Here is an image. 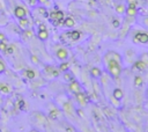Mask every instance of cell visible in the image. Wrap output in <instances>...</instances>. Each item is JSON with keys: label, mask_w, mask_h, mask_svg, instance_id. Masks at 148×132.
Returning <instances> with one entry per match:
<instances>
[{"label": "cell", "mask_w": 148, "mask_h": 132, "mask_svg": "<svg viewBox=\"0 0 148 132\" xmlns=\"http://www.w3.org/2000/svg\"><path fill=\"white\" fill-rule=\"evenodd\" d=\"M104 64L111 77L119 78L122 73V57L115 51H108L104 56Z\"/></svg>", "instance_id": "6da1fadb"}, {"label": "cell", "mask_w": 148, "mask_h": 132, "mask_svg": "<svg viewBox=\"0 0 148 132\" xmlns=\"http://www.w3.org/2000/svg\"><path fill=\"white\" fill-rule=\"evenodd\" d=\"M133 41L135 43H142V44H146L148 43V34L147 32H142V31H138L135 35H134V38Z\"/></svg>", "instance_id": "7a4b0ae2"}, {"label": "cell", "mask_w": 148, "mask_h": 132, "mask_svg": "<svg viewBox=\"0 0 148 132\" xmlns=\"http://www.w3.org/2000/svg\"><path fill=\"white\" fill-rule=\"evenodd\" d=\"M49 17H50V20L52 22L53 21H64L65 14H64V12H61V11H53L49 14Z\"/></svg>", "instance_id": "3957f363"}, {"label": "cell", "mask_w": 148, "mask_h": 132, "mask_svg": "<svg viewBox=\"0 0 148 132\" xmlns=\"http://www.w3.org/2000/svg\"><path fill=\"white\" fill-rule=\"evenodd\" d=\"M27 9L24 7H22V6H16L15 9H14V15L15 17L17 19H22V17H26L27 16Z\"/></svg>", "instance_id": "277c9868"}, {"label": "cell", "mask_w": 148, "mask_h": 132, "mask_svg": "<svg viewBox=\"0 0 148 132\" xmlns=\"http://www.w3.org/2000/svg\"><path fill=\"white\" fill-rule=\"evenodd\" d=\"M76 100L79 102L80 106L85 107L87 104V102H88V99H87V95H86L83 92H79V93H76Z\"/></svg>", "instance_id": "5b68a950"}, {"label": "cell", "mask_w": 148, "mask_h": 132, "mask_svg": "<svg viewBox=\"0 0 148 132\" xmlns=\"http://www.w3.org/2000/svg\"><path fill=\"white\" fill-rule=\"evenodd\" d=\"M56 56H57V58L60 59V60H65V59L68 58V52H67V50H66V49L60 48V49L57 50Z\"/></svg>", "instance_id": "8992f818"}, {"label": "cell", "mask_w": 148, "mask_h": 132, "mask_svg": "<svg viewBox=\"0 0 148 132\" xmlns=\"http://www.w3.org/2000/svg\"><path fill=\"white\" fill-rule=\"evenodd\" d=\"M29 24H30V21H29V19H27V17H22V19H19V27L23 29V30H26L29 28Z\"/></svg>", "instance_id": "52a82bcc"}, {"label": "cell", "mask_w": 148, "mask_h": 132, "mask_svg": "<svg viewBox=\"0 0 148 132\" xmlns=\"http://www.w3.org/2000/svg\"><path fill=\"white\" fill-rule=\"evenodd\" d=\"M44 72L50 74L52 78H56V77L59 75V70H54L53 67H51V66H46V67L44 69Z\"/></svg>", "instance_id": "ba28073f"}, {"label": "cell", "mask_w": 148, "mask_h": 132, "mask_svg": "<svg viewBox=\"0 0 148 132\" xmlns=\"http://www.w3.org/2000/svg\"><path fill=\"white\" fill-rule=\"evenodd\" d=\"M69 89L72 90V92H74V93L76 94V93L81 92V87H80V85H79V82H78V81L73 80V81L69 84Z\"/></svg>", "instance_id": "9c48e42d"}, {"label": "cell", "mask_w": 148, "mask_h": 132, "mask_svg": "<svg viewBox=\"0 0 148 132\" xmlns=\"http://www.w3.org/2000/svg\"><path fill=\"white\" fill-rule=\"evenodd\" d=\"M64 26L67 27V28H73L75 26V21H74V19L72 16H67V17H65L64 19Z\"/></svg>", "instance_id": "30bf717a"}, {"label": "cell", "mask_w": 148, "mask_h": 132, "mask_svg": "<svg viewBox=\"0 0 148 132\" xmlns=\"http://www.w3.org/2000/svg\"><path fill=\"white\" fill-rule=\"evenodd\" d=\"M112 96L115 97V99H117L118 101H120L124 97V93H123V90L120 89V88H115L113 89V93H112Z\"/></svg>", "instance_id": "8fae6325"}, {"label": "cell", "mask_w": 148, "mask_h": 132, "mask_svg": "<svg viewBox=\"0 0 148 132\" xmlns=\"http://www.w3.org/2000/svg\"><path fill=\"white\" fill-rule=\"evenodd\" d=\"M0 92H1L2 94H5V95H8V94H11L12 89L7 84H1V82H0Z\"/></svg>", "instance_id": "7c38bea8"}, {"label": "cell", "mask_w": 148, "mask_h": 132, "mask_svg": "<svg viewBox=\"0 0 148 132\" xmlns=\"http://www.w3.org/2000/svg\"><path fill=\"white\" fill-rule=\"evenodd\" d=\"M134 69L139 70V71H145L147 69V65H146V63L143 60H138V62L134 63Z\"/></svg>", "instance_id": "4fadbf2b"}, {"label": "cell", "mask_w": 148, "mask_h": 132, "mask_svg": "<svg viewBox=\"0 0 148 132\" xmlns=\"http://www.w3.org/2000/svg\"><path fill=\"white\" fill-rule=\"evenodd\" d=\"M50 118L51 119H53V121H57L59 117L61 116V112H60V110H58V109H53V110L50 111Z\"/></svg>", "instance_id": "5bb4252c"}, {"label": "cell", "mask_w": 148, "mask_h": 132, "mask_svg": "<svg viewBox=\"0 0 148 132\" xmlns=\"http://www.w3.org/2000/svg\"><path fill=\"white\" fill-rule=\"evenodd\" d=\"M125 13H126V15L127 16H134L137 15V7H133V6H127V8H126V11H125Z\"/></svg>", "instance_id": "9a60e30c"}, {"label": "cell", "mask_w": 148, "mask_h": 132, "mask_svg": "<svg viewBox=\"0 0 148 132\" xmlns=\"http://www.w3.org/2000/svg\"><path fill=\"white\" fill-rule=\"evenodd\" d=\"M90 75L93 77V78H101L102 77V71H101L98 67H93V69L90 70Z\"/></svg>", "instance_id": "2e32d148"}, {"label": "cell", "mask_w": 148, "mask_h": 132, "mask_svg": "<svg viewBox=\"0 0 148 132\" xmlns=\"http://www.w3.org/2000/svg\"><path fill=\"white\" fill-rule=\"evenodd\" d=\"M23 75H26L29 80H34L36 78V72H35L34 70H26V71L23 72Z\"/></svg>", "instance_id": "e0dca14e"}, {"label": "cell", "mask_w": 148, "mask_h": 132, "mask_svg": "<svg viewBox=\"0 0 148 132\" xmlns=\"http://www.w3.org/2000/svg\"><path fill=\"white\" fill-rule=\"evenodd\" d=\"M37 36H38V38H39L41 41H46L49 38V32L46 29H45V30H38Z\"/></svg>", "instance_id": "ac0fdd59"}, {"label": "cell", "mask_w": 148, "mask_h": 132, "mask_svg": "<svg viewBox=\"0 0 148 132\" xmlns=\"http://www.w3.org/2000/svg\"><path fill=\"white\" fill-rule=\"evenodd\" d=\"M69 37H71V41H78L81 37V32L79 30H73L69 32Z\"/></svg>", "instance_id": "d6986e66"}, {"label": "cell", "mask_w": 148, "mask_h": 132, "mask_svg": "<svg viewBox=\"0 0 148 132\" xmlns=\"http://www.w3.org/2000/svg\"><path fill=\"white\" fill-rule=\"evenodd\" d=\"M21 36H22V39H29V38H31L34 36V32H32V30L26 29V30H23Z\"/></svg>", "instance_id": "ffe728a7"}, {"label": "cell", "mask_w": 148, "mask_h": 132, "mask_svg": "<svg viewBox=\"0 0 148 132\" xmlns=\"http://www.w3.org/2000/svg\"><path fill=\"white\" fill-rule=\"evenodd\" d=\"M125 11H126V8H125V5H123V4H118V5H116V12H117V14L122 15V14H124V13H125Z\"/></svg>", "instance_id": "44dd1931"}, {"label": "cell", "mask_w": 148, "mask_h": 132, "mask_svg": "<svg viewBox=\"0 0 148 132\" xmlns=\"http://www.w3.org/2000/svg\"><path fill=\"white\" fill-rule=\"evenodd\" d=\"M142 84H143V79L140 77V75H137V77H134V86L135 87H141L142 86Z\"/></svg>", "instance_id": "7402d4cb"}, {"label": "cell", "mask_w": 148, "mask_h": 132, "mask_svg": "<svg viewBox=\"0 0 148 132\" xmlns=\"http://www.w3.org/2000/svg\"><path fill=\"white\" fill-rule=\"evenodd\" d=\"M63 108L67 114H69V115H72V114H73V107H72V104H71L69 102H66V103L64 104Z\"/></svg>", "instance_id": "603a6c76"}, {"label": "cell", "mask_w": 148, "mask_h": 132, "mask_svg": "<svg viewBox=\"0 0 148 132\" xmlns=\"http://www.w3.org/2000/svg\"><path fill=\"white\" fill-rule=\"evenodd\" d=\"M68 69H69V63H67V62L60 64V66H59V71L60 72H67Z\"/></svg>", "instance_id": "cb8c5ba5"}, {"label": "cell", "mask_w": 148, "mask_h": 132, "mask_svg": "<svg viewBox=\"0 0 148 132\" xmlns=\"http://www.w3.org/2000/svg\"><path fill=\"white\" fill-rule=\"evenodd\" d=\"M4 53H6V54H13L14 53V45H7V48H6Z\"/></svg>", "instance_id": "d4e9b609"}, {"label": "cell", "mask_w": 148, "mask_h": 132, "mask_svg": "<svg viewBox=\"0 0 148 132\" xmlns=\"http://www.w3.org/2000/svg\"><path fill=\"white\" fill-rule=\"evenodd\" d=\"M64 79L66 80L67 82H69V81L72 82V81L74 80V78H73V75H72L71 73H67V72H65V74H64Z\"/></svg>", "instance_id": "484cf974"}, {"label": "cell", "mask_w": 148, "mask_h": 132, "mask_svg": "<svg viewBox=\"0 0 148 132\" xmlns=\"http://www.w3.org/2000/svg\"><path fill=\"white\" fill-rule=\"evenodd\" d=\"M16 107H19L20 108V110H23L24 108H26V102L24 100H20L17 103H16Z\"/></svg>", "instance_id": "4316f807"}, {"label": "cell", "mask_w": 148, "mask_h": 132, "mask_svg": "<svg viewBox=\"0 0 148 132\" xmlns=\"http://www.w3.org/2000/svg\"><path fill=\"white\" fill-rule=\"evenodd\" d=\"M112 26L115 27V28H119L120 27V21L118 19H113L112 20Z\"/></svg>", "instance_id": "83f0119b"}, {"label": "cell", "mask_w": 148, "mask_h": 132, "mask_svg": "<svg viewBox=\"0 0 148 132\" xmlns=\"http://www.w3.org/2000/svg\"><path fill=\"white\" fill-rule=\"evenodd\" d=\"M6 71V66H5V63L2 60H0V74H2L4 72Z\"/></svg>", "instance_id": "f1b7e54d"}, {"label": "cell", "mask_w": 148, "mask_h": 132, "mask_svg": "<svg viewBox=\"0 0 148 132\" xmlns=\"http://www.w3.org/2000/svg\"><path fill=\"white\" fill-rule=\"evenodd\" d=\"M6 48H7V43H6V42H0V51L5 52Z\"/></svg>", "instance_id": "f546056e"}, {"label": "cell", "mask_w": 148, "mask_h": 132, "mask_svg": "<svg viewBox=\"0 0 148 132\" xmlns=\"http://www.w3.org/2000/svg\"><path fill=\"white\" fill-rule=\"evenodd\" d=\"M127 5L133 6V7H137V0H127Z\"/></svg>", "instance_id": "4dcf8cb0"}, {"label": "cell", "mask_w": 148, "mask_h": 132, "mask_svg": "<svg viewBox=\"0 0 148 132\" xmlns=\"http://www.w3.org/2000/svg\"><path fill=\"white\" fill-rule=\"evenodd\" d=\"M30 59H31V62L34 64H38V63H39V60H38V58H37V56H35V54H32L31 57H30Z\"/></svg>", "instance_id": "1f68e13d"}, {"label": "cell", "mask_w": 148, "mask_h": 132, "mask_svg": "<svg viewBox=\"0 0 148 132\" xmlns=\"http://www.w3.org/2000/svg\"><path fill=\"white\" fill-rule=\"evenodd\" d=\"M111 102H112V104H113V106H116V107L119 106V101L117 100V99H115L113 96L111 97Z\"/></svg>", "instance_id": "d6a6232c"}, {"label": "cell", "mask_w": 148, "mask_h": 132, "mask_svg": "<svg viewBox=\"0 0 148 132\" xmlns=\"http://www.w3.org/2000/svg\"><path fill=\"white\" fill-rule=\"evenodd\" d=\"M37 2H38L37 0H28V4H29L30 6H32V7H34V6H36Z\"/></svg>", "instance_id": "836d02e7"}, {"label": "cell", "mask_w": 148, "mask_h": 132, "mask_svg": "<svg viewBox=\"0 0 148 132\" xmlns=\"http://www.w3.org/2000/svg\"><path fill=\"white\" fill-rule=\"evenodd\" d=\"M46 29V26L44 24V23H39V26H38V30H45Z\"/></svg>", "instance_id": "e575fe53"}, {"label": "cell", "mask_w": 148, "mask_h": 132, "mask_svg": "<svg viewBox=\"0 0 148 132\" xmlns=\"http://www.w3.org/2000/svg\"><path fill=\"white\" fill-rule=\"evenodd\" d=\"M142 23H143V26H145V27H147V28H148V16H146V17H143Z\"/></svg>", "instance_id": "d590c367"}, {"label": "cell", "mask_w": 148, "mask_h": 132, "mask_svg": "<svg viewBox=\"0 0 148 132\" xmlns=\"http://www.w3.org/2000/svg\"><path fill=\"white\" fill-rule=\"evenodd\" d=\"M0 42H6V36L2 32H0Z\"/></svg>", "instance_id": "8d00e7d4"}, {"label": "cell", "mask_w": 148, "mask_h": 132, "mask_svg": "<svg viewBox=\"0 0 148 132\" xmlns=\"http://www.w3.org/2000/svg\"><path fill=\"white\" fill-rule=\"evenodd\" d=\"M66 132H74L73 127L71 126V125H66Z\"/></svg>", "instance_id": "74e56055"}, {"label": "cell", "mask_w": 148, "mask_h": 132, "mask_svg": "<svg viewBox=\"0 0 148 132\" xmlns=\"http://www.w3.org/2000/svg\"><path fill=\"white\" fill-rule=\"evenodd\" d=\"M38 2H41V4H48L49 0H37Z\"/></svg>", "instance_id": "f35d334b"}, {"label": "cell", "mask_w": 148, "mask_h": 132, "mask_svg": "<svg viewBox=\"0 0 148 132\" xmlns=\"http://www.w3.org/2000/svg\"><path fill=\"white\" fill-rule=\"evenodd\" d=\"M30 132H38V131H36V130H31Z\"/></svg>", "instance_id": "ab89813d"}, {"label": "cell", "mask_w": 148, "mask_h": 132, "mask_svg": "<svg viewBox=\"0 0 148 132\" xmlns=\"http://www.w3.org/2000/svg\"><path fill=\"white\" fill-rule=\"evenodd\" d=\"M147 96H148V89H147Z\"/></svg>", "instance_id": "60d3db41"}, {"label": "cell", "mask_w": 148, "mask_h": 132, "mask_svg": "<svg viewBox=\"0 0 148 132\" xmlns=\"http://www.w3.org/2000/svg\"><path fill=\"white\" fill-rule=\"evenodd\" d=\"M0 103H1V99H0Z\"/></svg>", "instance_id": "b9f144b4"}]
</instances>
